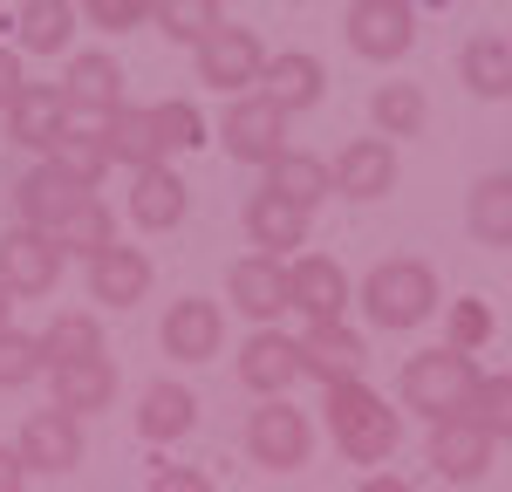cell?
I'll use <instances>...</instances> for the list:
<instances>
[{"label":"cell","instance_id":"5bb4252c","mask_svg":"<svg viewBox=\"0 0 512 492\" xmlns=\"http://www.w3.org/2000/svg\"><path fill=\"white\" fill-rule=\"evenodd\" d=\"M151 294V253L144 246L110 240L103 253H89V301L96 308H137Z\"/></svg>","mask_w":512,"mask_h":492},{"label":"cell","instance_id":"e575fe53","mask_svg":"<svg viewBox=\"0 0 512 492\" xmlns=\"http://www.w3.org/2000/svg\"><path fill=\"white\" fill-rule=\"evenodd\" d=\"M219 21H226V0H158V28L185 48H198Z\"/></svg>","mask_w":512,"mask_h":492},{"label":"cell","instance_id":"ffe728a7","mask_svg":"<svg viewBox=\"0 0 512 492\" xmlns=\"http://www.w3.org/2000/svg\"><path fill=\"white\" fill-rule=\"evenodd\" d=\"M362 363H369V349H362V335L349 322H308V335H301V369L315 383H349V376H362Z\"/></svg>","mask_w":512,"mask_h":492},{"label":"cell","instance_id":"b9f144b4","mask_svg":"<svg viewBox=\"0 0 512 492\" xmlns=\"http://www.w3.org/2000/svg\"><path fill=\"white\" fill-rule=\"evenodd\" d=\"M21 55H14V48H0V110H7V103H14V96H21Z\"/></svg>","mask_w":512,"mask_h":492},{"label":"cell","instance_id":"2e32d148","mask_svg":"<svg viewBox=\"0 0 512 492\" xmlns=\"http://www.w3.org/2000/svg\"><path fill=\"white\" fill-rule=\"evenodd\" d=\"M260 96L287 110V117H301V110H315L321 96H328V69H321L308 48H280L267 55V69H260Z\"/></svg>","mask_w":512,"mask_h":492},{"label":"cell","instance_id":"52a82bcc","mask_svg":"<svg viewBox=\"0 0 512 492\" xmlns=\"http://www.w3.org/2000/svg\"><path fill=\"white\" fill-rule=\"evenodd\" d=\"M226 301H233L253 328H274L280 315L294 308V294H287V260H274V253H246V260H233Z\"/></svg>","mask_w":512,"mask_h":492},{"label":"cell","instance_id":"44dd1931","mask_svg":"<svg viewBox=\"0 0 512 492\" xmlns=\"http://www.w3.org/2000/svg\"><path fill=\"white\" fill-rule=\"evenodd\" d=\"M239 219H246V240H253V253H274V260H287L294 246H308V212H301V205H287L280 192H253Z\"/></svg>","mask_w":512,"mask_h":492},{"label":"cell","instance_id":"8992f818","mask_svg":"<svg viewBox=\"0 0 512 492\" xmlns=\"http://www.w3.org/2000/svg\"><path fill=\"white\" fill-rule=\"evenodd\" d=\"M219 144L239 164H274L287 151V110H274L260 89H246V96H233V110L219 117Z\"/></svg>","mask_w":512,"mask_h":492},{"label":"cell","instance_id":"f6af8a7d","mask_svg":"<svg viewBox=\"0 0 512 492\" xmlns=\"http://www.w3.org/2000/svg\"><path fill=\"white\" fill-rule=\"evenodd\" d=\"M0 328H14V287L0 281Z\"/></svg>","mask_w":512,"mask_h":492},{"label":"cell","instance_id":"ba28073f","mask_svg":"<svg viewBox=\"0 0 512 492\" xmlns=\"http://www.w3.org/2000/svg\"><path fill=\"white\" fill-rule=\"evenodd\" d=\"M492 431L478 424L472 410H458V417H437L431 424V465L451 479V486H472V479H485L492 472Z\"/></svg>","mask_w":512,"mask_h":492},{"label":"cell","instance_id":"ab89813d","mask_svg":"<svg viewBox=\"0 0 512 492\" xmlns=\"http://www.w3.org/2000/svg\"><path fill=\"white\" fill-rule=\"evenodd\" d=\"M492 308H485V301H478V294H465V301H451V349H465V356H472V349H485V342H492Z\"/></svg>","mask_w":512,"mask_h":492},{"label":"cell","instance_id":"484cf974","mask_svg":"<svg viewBox=\"0 0 512 492\" xmlns=\"http://www.w3.org/2000/svg\"><path fill=\"white\" fill-rule=\"evenodd\" d=\"M103 151H110V164H123V171H144V164L171 158V144L158 137L151 110H110V123H103Z\"/></svg>","mask_w":512,"mask_h":492},{"label":"cell","instance_id":"f1b7e54d","mask_svg":"<svg viewBox=\"0 0 512 492\" xmlns=\"http://www.w3.org/2000/svg\"><path fill=\"white\" fill-rule=\"evenodd\" d=\"M369 123H376V137H424V123H431V103H424V82H383L376 96H369Z\"/></svg>","mask_w":512,"mask_h":492},{"label":"cell","instance_id":"8fae6325","mask_svg":"<svg viewBox=\"0 0 512 492\" xmlns=\"http://www.w3.org/2000/svg\"><path fill=\"white\" fill-rule=\"evenodd\" d=\"M14 451L28 458V472H76L82 465V417L76 410H28Z\"/></svg>","mask_w":512,"mask_h":492},{"label":"cell","instance_id":"ee69618b","mask_svg":"<svg viewBox=\"0 0 512 492\" xmlns=\"http://www.w3.org/2000/svg\"><path fill=\"white\" fill-rule=\"evenodd\" d=\"M355 492H410V479H396V472H369Z\"/></svg>","mask_w":512,"mask_h":492},{"label":"cell","instance_id":"277c9868","mask_svg":"<svg viewBox=\"0 0 512 492\" xmlns=\"http://www.w3.org/2000/svg\"><path fill=\"white\" fill-rule=\"evenodd\" d=\"M246 451L260 472H301L315 451V424L308 410H294L287 397H260V410L246 417Z\"/></svg>","mask_w":512,"mask_h":492},{"label":"cell","instance_id":"d590c367","mask_svg":"<svg viewBox=\"0 0 512 492\" xmlns=\"http://www.w3.org/2000/svg\"><path fill=\"white\" fill-rule=\"evenodd\" d=\"M151 123H158V137L171 151H205V117H198V103H185V96L151 103Z\"/></svg>","mask_w":512,"mask_h":492},{"label":"cell","instance_id":"d4e9b609","mask_svg":"<svg viewBox=\"0 0 512 492\" xmlns=\"http://www.w3.org/2000/svg\"><path fill=\"white\" fill-rule=\"evenodd\" d=\"M192 424H198V397L185 383H151V390L137 397V431H144V445H178Z\"/></svg>","mask_w":512,"mask_h":492},{"label":"cell","instance_id":"bcb514c9","mask_svg":"<svg viewBox=\"0 0 512 492\" xmlns=\"http://www.w3.org/2000/svg\"><path fill=\"white\" fill-rule=\"evenodd\" d=\"M287 7H301V0H287Z\"/></svg>","mask_w":512,"mask_h":492},{"label":"cell","instance_id":"4dcf8cb0","mask_svg":"<svg viewBox=\"0 0 512 492\" xmlns=\"http://www.w3.org/2000/svg\"><path fill=\"white\" fill-rule=\"evenodd\" d=\"M472 233L485 246H512V171H492L472 185V205H465Z\"/></svg>","mask_w":512,"mask_h":492},{"label":"cell","instance_id":"6da1fadb","mask_svg":"<svg viewBox=\"0 0 512 492\" xmlns=\"http://www.w3.org/2000/svg\"><path fill=\"white\" fill-rule=\"evenodd\" d=\"M328 438H335V451L349 458V465H383L396 451V438H403V417H396L390 397H376L362 376H349V383H328Z\"/></svg>","mask_w":512,"mask_h":492},{"label":"cell","instance_id":"ac0fdd59","mask_svg":"<svg viewBox=\"0 0 512 492\" xmlns=\"http://www.w3.org/2000/svg\"><path fill=\"white\" fill-rule=\"evenodd\" d=\"M335 171V192L342 199H390V185H396V144L390 137H355L342 158L328 164Z\"/></svg>","mask_w":512,"mask_h":492},{"label":"cell","instance_id":"4fadbf2b","mask_svg":"<svg viewBox=\"0 0 512 492\" xmlns=\"http://www.w3.org/2000/svg\"><path fill=\"white\" fill-rule=\"evenodd\" d=\"M62 240L55 233H41V226H14L7 240H0V281L14 287V294H48V287L62 281Z\"/></svg>","mask_w":512,"mask_h":492},{"label":"cell","instance_id":"4316f807","mask_svg":"<svg viewBox=\"0 0 512 492\" xmlns=\"http://www.w3.org/2000/svg\"><path fill=\"white\" fill-rule=\"evenodd\" d=\"M458 76H465V89H472L478 103L512 96V41L506 35H472L465 55H458Z\"/></svg>","mask_w":512,"mask_h":492},{"label":"cell","instance_id":"30bf717a","mask_svg":"<svg viewBox=\"0 0 512 492\" xmlns=\"http://www.w3.org/2000/svg\"><path fill=\"white\" fill-rule=\"evenodd\" d=\"M301 335H280V328H253L246 349H239V383L253 397H287L301 383Z\"/></svg>","mask_w":512,"mask_h":492},{"label":"cell","instance_id":"e0dca14e","mask_svg":"<svg viewBox=\"0 0 512 492\" xmlns=\"http://www.w3.org/2000/svg\"><path fill=\"white\" fill-rule=\"evenodd\" d=\"M0 117H7V137H14V144L48 151V144L69 130V96H62V82H21V96H14Z\"/></svg>","mask_w":512,"mask_h":492},{"label":"cell","instance_id":"f35d334b","mask_svg":"<svg viewBox=\"0 0 512 492\" xmlns=\"http://www.w3.org/2000/svg\"><path fill=\"white\" fill-rule=\"evenodd\" d=\"M41 369V335H21V328H0V390L28 383Z\"/></svg>","mask_w":512,"mask_h":492},{"label":"cell","instance_id":"5b68a950","mask_svg":"<svg viewBox=\"0 0 512 492\" xmlns=\"http://www.w3.org/2000/svg\"><path fill=\"white\" fill-rule=\"evenodd\" d=\"M260 69H267V48H260L253 28L219 21L212 35L198 41V82L219 89V96H246V89H260Z\"/></svg>","mask_w":512,"mask_h":492},{"label":"cell","instance_id":"7a4b0ae2","mask_svg":"<svg viewBox=\"0 0 512 492\" xmlns=\"http://www.w3.org/2000/svg\"><path fill=\"white\" fill-rule=\"evenodd\" d=\"M396 397H403V410H424V417H458V410H472L478 397V363L465 356V349H417L410 363H403V376H396Z\"/></svg>","mask_w":512,"mask_h":492},{"label":"cell","instance_id":"9c48e42d","mask_svg":"<svg viewBox=\"0 0 512 492\" xmlns=\"http://www.w3.org/2000/svg\"><path fill=\"white\" fill-rule=\"evenodd\" d=\"M417 21H410V0H349V48L362 62H396L410 55Z\"/></svg>","mask_w":512,"mask_h":492},{"label":"cell","instance_id":"83f0119b","mask_svg":"<svg viewBox=\"0 0 512 492\" xmlns=\"http://www.w3.org/2000/svg\"><path fill=\"white\" fill-rule=\"evenodd\" d=\"M267 192H280V199L301 205V212H315V205L335 192V171L321 158H308V151H280V158L267 164Z\"/></svg>","mask_w":512,"mask_h":492},{"label":"cell","instance_id":"60d3db41","mask_svg":"<svg viewBox=\"0 0 512 492\" xmlns=\"http://www.w3.org/2000/svg\"><path fill=\"white\" fill-rule=\"evenodd\" d=\"M151 492H212V479L192 472V465H164L158 479H151Z\"/></svg>","mask_w":512,"mask_h":492},{"label":"cell","instance_id":"7bdbcfd3","mask_svg":"<svg viewBox=\"0 0 512 492\" xmlns=\"http://www.w3.org/2000/svg\"><path fill=\"white\" fill-rule=\"evenodd\" d=\"M21 486H28V458L14 445H0V492H21Z\"/></svg>","mask_w":512,"mask_h":492},{"label":"cell","instance_id":"7c38bea8","mask_svg":"<svg viewBox=\"0 0 512 492\" xmlns=\"http://www.w3.org/2000/svg\"><path fill=\"white\" fill-rule=\"evenodd\" d=\"M158 342H164V356H171V363H212V356H219V342H226V315H219V301H205V294L171 301V308H164Z\"/></svg>","mask_w":512,"mask_h":492},{"label":"cell","instance_id":"836d02e7","mask_svg":"<svg viewBox=\"0 0 512 492\" xmlns=\"http://www.w3.org/2000/svg\"><path fill=\"white\" fill-rule=\"evenodd\" d=\"M41 158L55 164L62 178L89 185V192H96V185H103V171H110V151H103V137H89V130H62V137H55Z\"/></svg>","mask_w":512,"mask_h":492},{"label":"cell","instance_id":"f546056e","mask_svg":"<svg viewBox=\"0 0 512 492\" xmlns=\"http://www.w3.org/2000/svg\"><path fill=\"white\" fill-rule=\"evenodd\" d=\"M21 48L28 55H62L76 35V0H21Z\"/></svg>","mask_w":512,"mask_h":492},{"label":"cell","instance_id":"74e56055","mask_svg":"<svg viewBox=\"0 0 512 492\" xmlns=\"http://www.w3.org/2000/svg\"><path fill=\"white\" fill-rule=\"evenodd\" d=\"M472 417L492 431V438H499V445H512V376H478Z\"/></svg>","mask_w":512,"mask_h":492},{"label":"cell","instance_id":"9a60e30c","mask_svg":"<svg viewBox=\"0 0 512 492\" xmlns=\"http://www.w3.org/2000/svg\"><path fill=\"white\" fill-rule=\"evenodd\" d=\"M287 294H294V308H301L308 322H342V308H349V274H342V260H328V253H294V260H287Z\"/></svg>","mask_w":512,"mask_h":492},{"label":"cell","instance_id":"d6a6232c","mask_svg":"<svg viewBox=\"0 0 512 492\" xmlns=\"http://www.w3.org/2000/svg\"><path fill=\"white\" fill-rule=\"evenodd\" d=\"M55 240H62V253H82V260H89V253H103V246L117 240V212L96 199V192H82L76 212L55 226Z\"/></svg>","mask_w":512,"mask_h":492},{"label":"cell","instance_id":"cb8c5ba5","mask_svg":"<svg viewBox=\"0 0 512 492\" xmlns=\"http://www.w3.org/2000/svg\"><path fill=\"white\" fill-rule=\"evenodd\" d=\"M62 96H69V110H96V117H110L123 110V62L117 55H76L69 62V76H62Z\"/></svg>","mask_w":512,"mask_h":492},{"label":"cell","instance_id":"7402d4cb","mask_svg":"<svg viewBox=\"0 0 512 492\" xmlns=\"http://www.w3.org/2000/svg\"><path fill=\"white\" fill-rule=\"evenodd\" d=\"M89 192V185H76V178H62L55 164L41 158V171H28L21 185H14V205H21V226H41V233H55L69 212H76V199Z\"/></svg>","mask_w":512,"mask_h":492},{"label":"cell","instance_id":"1f68e13d","mask_svg":"<svg viewBox=\"0 0 512 492\" xmlns=\"http://www.w3.org/2000/svg\"><path fill=\"white\" fill-rule=\"evenodd\" d=\"M76 356H103V328H96V315L69 308V315H55V322L41 328V369L76 363Z\"/></svg>","mask_w":512,"mask_h":492},{"label":"cell","instance_id":"8d00e7d4","mask_svg":"<svg viewBox=\"0 0 512 492\" xmlns=\"http://www.w3.org/2000/svg\"><path fill=\"white\" fill-rule=\"evenodd\" d=\"M76 14L89 28H103V35H130V28H144L158 14V0H76Z\"/></svg>","mask_w":512,"mask_h":492},{"label":"cell","instance_id":"d6986e66","mask_svg":"<svg viewBox=\"0 0 512 492\" xmlns=\"http://www.w3.org/2000/svg\"><path fill=\"white\" fill-rule=\"evenodd\" d=\"M185 205H192V185H185L171 164L130 171V219H137L144 233H171V226L185 219Z\"/></svg>","mask_w":512,"mask_h":492},{"label":"cell","instance_id":"603a6c76","mask_svg":"<svg viewBox=\"0 0 512 492\" xmlns=\"http://www.w3.org/2000/svg\"><path fill=\"white\" fill-rule=\"evenodd\" d=\"M48 376H55V404L76 410V417L110 410V397H117V363H110V349H103V356H76V363H55Z\"/></svg>","mask_w":512,"mask_h":492},{"label":"cell","instance_id":"3957f363","mask_svg":"<svg viewBox=\"0 0 512 492\" xmlns=\"http://www.w3.org/2000/svg\"><path fill=\"white\" fill-rule=\"evenodd\" d=\"M437 301L444 294H437L431 260H410V253L369 267V281H362V308H369L376 328H417L424 315H437Z\"/></svg>","mask_w":512,"mask_h":492}]
</instances>
